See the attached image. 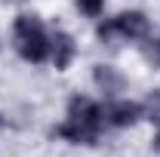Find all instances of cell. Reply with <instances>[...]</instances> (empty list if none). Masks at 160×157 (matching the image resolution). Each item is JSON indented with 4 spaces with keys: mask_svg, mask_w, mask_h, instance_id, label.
I'll use <instances>...</instances> for the list:
<instances>
[{
    "mask_svg": "<svg viewBox=\"0 0 160 157\" xmlns=\"http://www.w3.org/2000/svg\"><path fill=\"white\" fill-rule=\"evenodd\" d=\"M52 136L56 139H62V142H68V145H86V148H92L96 142H99V136H92L89 129H83V126H77L74 120H62L59 126L52 129Z\"/></svg>",
    "mask_w": 160,
    "mask_h": 157,
    "instance_id": "cell-7",
    "label": "cell"
},
{
    "mask_svg": "<svg viewBox=\"0 0 160 157\" xmlns=\"http://www.w3.org/2000/svg\"><path fill=\"white\" fill-rule=\"evenodd\" d=\"M65 117L74 120L83 129H89L92 136H102V129L108 126L105 123V105L96 102V99H89V96H80V93H74L68 99V114Z\"/></svg>",
    "mask_w": 160,
    "mask_h": 157,
    "instance_id": "cell-3",
    "label": "cell"
},
{
    "mask_svg": "<svg viewBox=\"0 0 160 157\" xmlns=\"http://www.w3.org/2000/svg\"><path fill=\"white\" fill-rule=\"evenodd\" d=\"M92 83L105 99H120V93L126 89V77L114 65H96L92 68Z\"/></svg>",
    "mask_w": 160,
    "mask_h": 157,
    "instance_id": "cell-6",
    "label": "cell"
},
{
    "mask_svg": "<svg viewBox=\"0 0 160 157\" xmlns=\"http://www.w3.org/2000/svg\"><path fill=\"white\" fill-rule=\"evenodd\" d=\"M142 108H145V120H154V123H160V86L148 93V99L142 102Z\"/></svg>",
    "mask_w": 160,
    "mask_h": 157,
    "instance_id": "cell-8",
    "label": "cell"
},
{
    "mask_svg": "<svg viewBox=\"0 0 160 157\" xmlns=\"http://www.w3.org/2000/svg\"><path fill=\"white\" fill-rule=\"evenodd\" d=\"M12 46L22 62L43 65L49 59V31L34 13H19L12 22Z\"/></svg>",
    "mask_w": 160,
    "mask_h": 157,
    "instance_id": "cell-1",
    "label": "cell"
},
{
    "mask_svg": "<svg viewBox=\"0 0 160 157\" xmlns=\"http://www.w3.org/2000/svg\"><path fill=\"white\" fill-rule=\"evenodd\" d=\"M74 6H77L86 19H99L102 13H105V0H74Z\"/></svg>",
    "mask_w": 160,
    "mask_h": 157,
    "instance_id": "cell-9",
    "label": "cell"
},
{
    "mask_svg": "<svg viewBox=\"0 0 160 157\" xmlns=\"http://www.w3.org/2000/svg\"><path fill=\"white\" fill-rule=\"evenodd\" d=\"M96 34H99L102 43H111V40L139 43V40H148V34H151V19H148L142 9H123L117 16L99 22Z\"/></svg>",
    "mask_w": 160,
    "mask_h": 157,
    "instance_id": "cell-2",
    "label": "cell"
},
{
    "mask_svg": "<svg viewBox=\"0 0 160 157\" xmlns=\"http://www.w3.org/2000/svg\"><path fill=\"white\" fill-rule=\"evenodd\" d=\"M145 59L160 71V37H151L148 43H145Z\"/></svg>",
    "mask_w": 160,
    "mask_h": 157,
    "instance_id": "cell-10",
    "label": "cell"
},
{
    "mask_svg": "<svg viewBox=\"0 0 160 157\" xmlns=\"http://www.w3.org/2000/svg\"><path fill=\"white\" fill-rule=\"evenodd\" d=\"M151 148H154V151H157V154H160V129H157V133H154V139H151Z\"/></svg>",
    "mask_w": 160,
    "mask_h": 157,
    "instance_id": "cell-11",
    "label": "cell"
},
{
    "mask_svg": "<svg viewBox=\"0 0 160 157\" xmlns=\"http://www.w3.org/2000/svg\"><path fill=\"white\" fill-rule=\"evenodd\" d=\"M77 59V40L68 31H52L49 34V62L56 65V71H68Z\"/></svg>",
    "mask_w": 160,
    "mask_h": 157,
    "instance_id": "cell-5",
    "label": "cell"
},
{
    "mask_svg": "<svg viewBox=\"0 0 160 157\" xmlns=\"http://www.w3.org/2000/svg\"><path fill=\"white\" fill-rule=\"evenodd\" d=\"M139 120H145L142 102H132V99H108V105H105V123H108V126H114V129H129V126H136Z\"/></svg>",
    "mask_w": 160,
    "mask_h": 157,
    "instance_id": "cell-4",
    "label": "cell"
}]
</instances>
